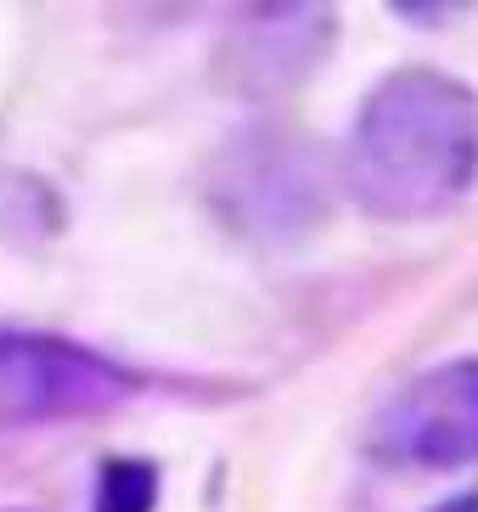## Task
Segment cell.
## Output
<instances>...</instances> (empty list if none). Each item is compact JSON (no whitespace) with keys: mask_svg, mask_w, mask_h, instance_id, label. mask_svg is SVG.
Returning <instances> with one entry per match:
<instances>
[{"mask_svg":"<svg viewBox=\"0 0 478 512\" xmlns=\"http://www.w3.org/2000/svg\"><path fill=\"white\" fill-rule=\"evenodd\" d=\"M158 473L147 462H107L96 484V512H152Z\"/></svg>","mask_w":478,"mask_h":512,"instance_id":"cell-4","label":"cell"},{"mask_svg":"<svg viewBox=\"0 0 478 512\" xmlns=\"http://www.w3.org/2000/svg\"><path fill=\"white\" fill-rule=\"evenodd\" d=\"M135 394V377L74 338L0 332V428L107 417Z\"/></svg>","mask_w":478,"mask_h":512,"instance_id":"cell-2","label":"cell"},{"mask_svg":"<svg viewBox=\"0 0 478 512\" xmlns=\"http://www.w3.org/2000/svg\"><path fill=\"white\" fill-rule=\"evenodd\" d=\"M366 456L400 473H456L478 462V355L411 377L366 428Z\"/></svg>","mask_w":478,"mask_h":512,"instance_id":"cell-3","label":"cell"},{"mask_svg":"<svg viewBox=\"0 0 478 512\" xmlns=\"http://www.w3.org/2000/svg\"><path fill=\"white\" fill-rule=\"evenodd\" d=\"M344 181L377 220L445 214L478 181V96L439 68H400L366 96Z\"/></svg>","mask_w":478,"mask_h":512,"instance_id":"cell-1","label":"cell"},{"mask_svg":"<svg viewBox=\"0 0 478 512\" xmlns=\"http://www.w3.org/2000/svg\"><path fill=\"white\" fill-rule=\"evenodd\" d=\"M462 512H467V507H462Z\"/></svg>","mask_w":478,"mask_h":512,"instance_id":"cell-5","label":"cell"}]
</instances>
